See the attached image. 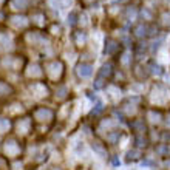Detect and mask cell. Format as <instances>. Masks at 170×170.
Masks as SVG:
<instances>
[{"mask_svg": "<svg viewBox=\"0 0 170 170\" xmlns=\"http://www.w3.org/2000/svg\"><path fill=\"white\" fill-rule=\"evenodd\" d=\"M147 31H150V28H149V27H145V25H139V27H136L135 34H136L138 37H144L145 34H149Z\"/></svg>", "mask_w": 170, "mask_h": 170, "instance_id": "8", "label": "cell"}, {"mask_svg": "<svg viewBox=\"0 0 170 170\" xmlns=\"http://www.w3.org/2000/svg\"><path fill=\"white\" fill-rule=\"evenodd\" d=\"M28 74H30V76H40V74H42V71H40V68H39L37 65H33V67H30Z\"/></svg>", "mask_w": 170, "mask_h": 170, "instance_id": "10", "label": "cell"}, {"mask_svg": "<svg viewBox=\"0 0 170 170\" xmlns=\"http://www.w3.org/2000/svg\"><path fill=\"white\" fill-rule=\"evenodd\" d=\"M51 111L50 110H45V108H42V110H37V113H36V118L39 119V121H45V119H50L51 118Z\"/></svg>", "mask_w": 170, "mask_h": 170, "instance_id": "4", "label": "cell"}, {"mask_svg": "<svg viewBox=\"0 0 170 170\" xmlns=\"http://www.w3.org/2000/svg\"><path fill=\"white\" fill-rule=\"evenodd\" d=\"M5 152H6V153H11V155H16V153L19 152V147L16 145L14 141H9V142H6V145H5Z\"/></svg>", "mask_w": 170, "mask_h": 170, "instance_id": "5", "label": "cell"}, {"mask_svg": "<svg viewBox=\"0 0 170 170\" xmlns=\"http://www.w3.org/2000/svg\"><path fill=\"white\" fill-rule=\"evenodd\" d=\"M128 158H136V152H128Z\"/></svg>", "mask_w": 170, "mask_h": 170, "instance_id": "24", "label": "cell"}, {"mask_svg": "<svg viewBox=\"0 0 170 170\" xmlns=\"http://www.w3.org/2000/svg\"><path fill=\"white\" fill-rule=\"evenodd\" d=\"M48 70H50V76H51V78H57V76L60 74L62 65H60V62H53L50 67H48Z\"/></svg>", "mask_w": 170, "mask_h": 170, "instance_id": "3", "label": "cell"}, {"mask_svg": "<svg viewBox=\"0 0 170 170\" xmlns=\"http://www.w3.org/2000/svg\"><path fill=\"white\" fill-rule=\"evenodd\" d=\"M153 73H156V74H161V67L153 65Z\"/></svg>", "mask_w": 170, "mask_h": 170, "instance_id": "21", "label": "cell"}, {"mask_svg": "<svg viewBox=\"0 0 170 170\" xmlns=\"http://www.w3.org/2000/svg\"><path fill=\"white\" fill-rule=\"evenodd\" d=\"M50 3L53 6H59L60 9H63V8H67L71 3V0H50Z\"/></svg>", "mask_w": 170, "mask_h": 170, "instance_id": "6", "label": "cell"}, {"mask_svg": "<svg viewBox=\"0 0 170 170\" xmlns=\"http://www.w3.org/2000/svg\"><path fill=\"white\" fill-rule=\"evenodd\" d=\"M11 88L6 85V84H2V82H0V94H5V93H8Z\"/></svg>", "mask_w": 170, "mask_h": 170, "instance_id": "18", "label": "cell"}, {"mask_svg": "<svg viewBox=\"0 0 170 170\" xmlns=\"http://www.w3.org/2000/svg\"><path fill=\"white\" fill-rule=\"evenodd\" d=\"M76 71H78V76H79V78L87 79V78H90V76L93 74V67L88 65V63H81V65L78 67Z\"/></svg>", "mask_w": 170, "mask_h": 170, "instance_id": "1", "label": "cell"}, {"mask_svg": "<svg viewBox=\"0 0 170 170\" xmlns=\"http://www.w3.org/2000/svg\"><path fill=\"white\" fill-rule=\"evenodd\" d=\"M93 150H94V152H98L101 156H105V150L101 147L99 144H93Z\"/></svg>", "mask_w": 170, "mask_h": 170, "instance_id": "15", "label": "cell"}, {"mask_svg": "<svg viewBox=\"0 0 170 170\" xmlns=\"http://www.w3.org/2000/svg\"><path fill=\"white\" fill-rule=\"evenodd\" d=\"M116 48H118L116 42H114V40H108V42H107V46H105V50H104V53H105V54H111V53L116 50Z\"/></svg>", "mask_w": 170, "mask_h": 170, "instance_id": "9", "label": "cell"}, {"mask_svg": "<svg viewBox=\"0 0 170 170\" xmlns=\"http://www.w3.org/2000/svg\"><path fill=\"white\" fill-rule=\"evenodd\" d=\"M28 128V121H25L23 124H19V130L22 132V133H25V130Z\"/></svg>", "mask_w": 170, "mask_h": 170, "instance_id": "20", "label": "cell"}, {"mask_svg": "<svg viewBox=\"0 0 170 170\" xmlns=\"http://www.w3.org/2000/svg\"><path fill=\"white\" fill-rule=\"evenodd\" d=\"M9 22H11V25L16 27V28H23V27H27V23H28L27 17H22V16H14V17H11Z\"/></svg>", "mask_w": 170, "mask_h": 170, "instance_id": "2", "label": "cell"}, {"mask_svg": "<svg viewBox=\"0 0 170 170\" xmlns=\"http://www.w3.org/2000/svg\"><path fill=\"white\" fill-rule=\"evenodd\" d=\"M110 73H111V65H110V63L104 65V67H102V70H101V76H102V78H105V76H108V74H110Z\"/></svg>", "mask_w": 170, "mask_h": 170, "instance_id": "12", "label": "cell"}, {"mask_svg": "<svg viewBox=\"0 0 170 170\" xmlns=\"http://www.w3.org/2000/svg\"><path fill=\"white\" fill-rule=\"evenodd\" d=\"M76 19H78V14H76V13H71V14L68 16V23H70V25H74V23H76Z\"/></svg>", "mask_w": 170, "mask_h": 170, "instance_id": "17", "label": "cell"}, {"mask_svg": "<svg viewBox=\"0 0 170 170\" xmlns=\"http://www.w3.org/2000/svg\"><path fill=\"white\" fill-rule=\"evenodd\" d=\"M149 118H150V121H152V122H158V121H159V113H155V111H150L149 113Z\"/></svg>", "mask_w": 170, "mask_h": 170, "instance_id": "16", "label": "cell"}, {"mask_svg": "<svg viewBox=\"0 0 170 170\" xmlns=\"http://www.w3.org/2000/svg\"><path fill=\"white\" fill-rule=\"evenodd\" d=\"M167 127H170V116H168V119H167Z\"/></svg>", "mask_w": 170, "mask_h": 170, "instance_id": "25", "label": "cell"}, {"mask_svg": "<svg viewBox=\"0 0 170 170\" xmlns=\"http://www.w3.org/2000/svg\"><path fill=\"white\" fill-rule=\"evenodd\" d=\"M0 2H2V0H0Z\"/></svg>", "mask_w": 170, "mask_h": 170, "instance_id": "26", "label": "cell"}, {"mask_svg": "<svg viewBox=\"0 0 170 170\" xmlns=\"http://www.w3.org/2000/svg\"><path fill=\"white\" fill-rule=\"evenodd\" d=\"M0 45H2V46H9L11 45V39L6 34H0Z\"/></svg>", "mask_w": 170, "mask_h": 170, "instance_id": "11", "label": "cell"}, {"mask_svg": "<svg viewBox=\"0 0 170 170\" xmlns=\"http://www.w3.org/2000/svg\"><path fill=\"white\" fill-rule=\"evenodd\" d=\"M9 127V122H8V119H3V118H0V132H6Z\"/></svg>", "mask_w": 170, "mask_h": 170, "instance_id": "13", "label": "cell"}, {"mask_svg": "<svg viewBox=\"0 0 170 170\" xmlns=\"http://www.w3.org/2000/svg\"><path fill=\"white\" fill-rule=\"evenodd\" d=\"M96 88H101L102 87V81H96V85H94Z\"/></svg>", "mask_w": 170, "mask_h": 170, "instance_id": "23", "label": "cell"}, {"mask_svg": "<svg viewBox=\"0 0 170 170\" xmlns=\"http://www.w3.org/2000/svg\"><path fill=\"white\" fill-rule=\"evenodd\" d=\"M102 108H104L102 102H98V104H96V110H93V113H94V114H98V113L102 111Z\"/></svg>", "mask_w": 170, "mask_h": 170, "instance_id": "19", "label": "cell"}, {"mask_svg": "<svg viewBox=\"0 0 170 170\" xmlns=\"http://www.w3.org/2000/svg\"><path fill=\"white\" fill-rule=\"evenodd\" d=\"M27 3H28V0H13L11 6L14 9H23V8H27Z\"/></svg>", "mask_w": 170, "mask_h": 170, "instance_id": "7", "label": "cell"}, {"mask_svg": "<svg viewBox=\"0 0 170 170\" xmlns=\"http://www.w3.org/2000/svg\"><path fill=\"white\" fill-rule=\"evenodd\" d=\"M85 40V34H79L78 36V42H84Z\"/></svg>", "mask_w": 170, "mask_h": 170, "instance_id": "22", "label": "cell"}, {"mask_svg": "<svg viewBox=\"0 0 170 170\" xmlns=\"http://www.w3.org/2000/svg\"><path fill=\"white\" fill-rule=\"evenodd\" d=\"M31 90H34V91H39V96H43V94L46 93V90H45L42 85H39V84L33 85V87H31Z\"/></svg>", "mask_w": 170, "mask_h": 170, "instance_id": "14", "label": "cell"}]
</instances>
